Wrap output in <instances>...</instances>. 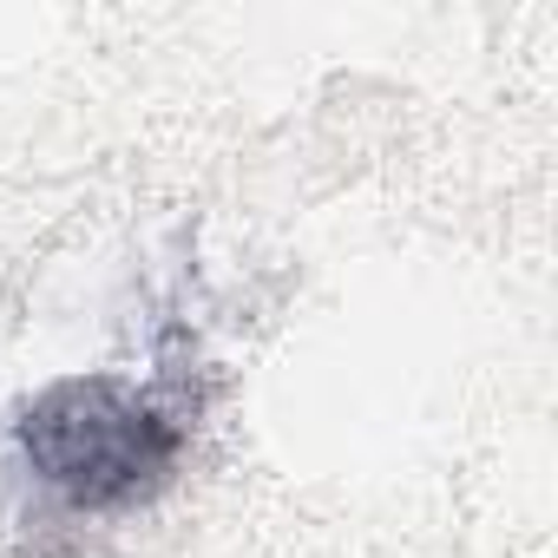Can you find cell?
Masks as SVG:
<instances>
[{"instance_id": "6da1fadb", "label": "cell", "mask_w": 558, "mask_h": 558, "mask_svg": "<svg viewBox=\"0 0 558 558\" xmlns=\"http://www.w3.org/2000/svg\"><path fill=\"white\" fill-rule=\"evenodd\" d=\"M21 447L73 506H119L171 466L178 427L119 381H60L27 408Z\"/></svg>"}]
</instances>
